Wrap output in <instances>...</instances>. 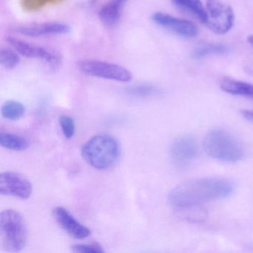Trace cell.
Returning <instances> with one entry per match:
<instances>
[{
    "mask_svg": "<svg viewBox=\"0 0 253 253\" xmlns=\"http://www.w3.org/2000/svg\"><path fill=\"white\" fill-rule=\"evenodd\" d=\"M232 183L224 178L206 177L188 180L170 192V204L177 209L193 208L232 195Z\"/></svg>",
    "mask_w": 253,
    "mask_h": 253,
    "instance_id": "obj_1",
    "label": "cell"
},
{
    "mask_svg": "<svg viewBox=\"0 0 253 253\" xmlns=\"http://www.w3.org/2000/svg\"><path fill=\"white\" fill-rule=\"evenodd\" d=\"M81 155L85 162L95 169H109L118 162L121 146L113 136L97 134L83 145Z\"/></svg>",
    "mask_w": 253,
    "mask_h": 253,
    "instance_id": "obj_2",
    "label": "cell"
},
{
    "mask_svg": "<svg viewBox=\"0 0 253 253\" xmlns=\"http://www.w3.org/2000/svg\"><path fill=\"white\" fill-rule=\"evenodd\" d=\"M204 147L209 156L226 163H236L244 158L242 145L225 130L216 128L206 135Z\"/></svg>",
    "mask_w": 253,
    "mask_h": 253,
    "instance_id": "obj_3",
    "label": "cell"
},
{
    "mask_svg": "<svg viewBox=\"0 0 253 253\" xmlns=\"http://www.w3.org/2000/svg\"><path fill=\"white\" fill-rule=\"evenodd\" d=\"M0 235L4 249L11 253L21 251L27 241L26 222L20 212L4 210L0 214Z\"/></svg>",
    "mask_w": 253,
    "mask_h": 253,
    "instance_id": "obj_4",
    "label": "cell"
},
{
    "mask_svg": "<svg viewBox=\"0 0 253 253\" xmlns=\"http://www.w3.org/2000/svg\"><path fill=\"white\" fill-rule=\"evenodd\" d=\"M80 71L85 75L94 78L128 83L132 80L131 72L115 63L97 60H84L78 63Z\"/></svg>",
    "mask_w": 253,
    "mask_h": 253,
    "instance_id": "obj_5",
    "label": "cell"
},
{
    "mask_svg": "<svg viewBox=\"0 0 253 253\" xmlns=\"http://www.w3.org/2000/svg\"><path fill=\"white\" fill-rule=\"evenodd\" d=\"M206 10L209 29L217 34L223 35L228 33L233 27L235 14L230 5L219 0H206Z\"/></svg>",
    "mask_w": 253,
    "mask_h": 253,
    "instance_id": "obj_6",
    "label": "cell"
},
{
    "mask_svg": "<svg viewBox=\"0 0 253 253\" xmlns=\"http://www.w3.org/2000/svg\"><path fill=\"white\" fill-rule=\"evenodd\" d=\"M152 20L155 24L185 39H193L199 33L198 26L190 20L177 18L164 12H155Z\"/></svg>",
    "mask_w": 253,
    "mask_h": 253,
    "instance_id": "obj_7",
    "label": "cell"
},
{
    "mask_svg": "<svg viewBox=\"0 0 253 253\" xmlns=\"http://www.w3.org/2000/svg\"><path fill=\"white\" fill-rule=\"evenodd\" d=\"M33 192L32 183L24 176L14 171H5L0 174V194L26 200Z\"/></svg>",
    "mask_w": 253,
    "mask_h": 253,
    "instance_id": "obj_8",
    "label": "cell"
},
{
    "mask_svg": "<svg viewBox=\"0 0 253 253\" xmlns=\"http://www.w3.org/2000/svg\"><path fill=\"white\" fill-rule=\"evenodd\" d=\"M198 155V144L195 139L191 136H183L177 139L170 148L171 161L178 168H186L190 165Z\"/></svg>",
    "mask_w": 253,
    "mask_h": 253,
    "instance_id": "obj_9",
    "label": "cell"
},
{
    "mask_svg": "<svg viewBox=\"0 0 253 253\" xmlns=\"http://www.w3.org/2000/svg\"><path fill=\"white\" fill-rule=\"evenodd\" d=\"M7 41L17 53L27 58L41 60L54 68L57 67L60 65L61 60L60 57L52 51H48L45 48L29 43L26 41L12 38V37L8 38Z\"/></svg>",
    "mask_w": 253,
    "mask_h": 253,
    "instance_id": "obj_10",
    "label": "cell"
},
{
    "mask_svg": "<svg viewBox=\"0 0 253 253\" xmlns=\"http://www.w3.org/2000/svg\"><path fill=\"white\" fill-rule=\"evenodd\" d=\"M53 215L62 229L72 238L82 240L91 235V230L74 217L64 207H57L53 210Z\"/></svg>",
    "mask_w": 253,
    "mask_h": 253,
    "instance_id": "obj_11",
    "label": "cell"
},
{
    "mask_svg": "<svg viewBox=\"0 0 253 253\" xmlns=\"http://www.w3.org/2000/svg\"><path fill=\"white\" fill-rule=\"evenodd\" d=\"M14 32L23 36L41 38L51 35H66L70 32V28L68 25L60 22H48L29 26H17L14 28Z\"/></svg>",
    "mask_w": 253,
    "mask_h": 253,
    "instance_id": "obj_12",
    "label": "cell"
},
{
    "mask_svg": "<svg viewBox=\"0 0 253 253\" xmlns=\"http://www.w3.org/2000/svg\"><path fill=\"white\" fill-rule=\"evenodd\" d=\"M129 0H109L98 13L99 19L106 27H114L119 23L123 10Z\"/></svg>",
    "mask_w": 253,
    "mask_h": 253,
    "instance_id": "obj_13",
    "label": "cell"
},
{
    "mask_svg": "<svg viewBox=\"0 0 253 253\" xmlns=\"http://www.w3.org/2000/svg\"><path fill=\"white\" fill-rule=\"evenodd\" d=\"M220 88L227 94L253 100V84L226 78L220 81Z\"/></svg>",
    "mask_w": 253,
    "mask_h": 253,
    "instance_id": "obj_14",
    "label": "cell"
},
{
    "mask_svg": "<svg viewBox=\"0 0 253 253\" xmlns=\"http://www.w3.org/2000/svg\"><path fill=\"white\" fill-rule=\"evenodd\" d=\"M175 6L196 17L206 25L207 22V12L206 7L201 0H171Z\"/></svg>",
    "mask_w": 253,
    "mask_h": 253,
    "instance_id": "obj_15",
    "label": "cell"
},
{
    "mask_svg": "<svg viewBox=\"0 0 253 253\" xmlns=\"http://www.w3.org/2000/svg\"><path fill=\"white\" fill-rule=\"evenodd\" d=\"M0 145L8 150L21 151L26 150L29 147V142L21 136L8 132L0 133Z\"/></svg>",
    "mask_w": 253,
    "mask_h": 253,
    "instance_id": "obj_16",
    "label": "cell"
},
{
    "mask_svg": "<svg viewBox=\"0 0 253 253\" xmlns=\"http://www.w3.org/2000/svg\"><path fill=\"white\" fill-rule=\"evenodd\" d=\"M1 113L5 119L17 121L24 116L26 113V106L21 102L8 100L2 105Z\"/></svg>",
    "mask_w": 253,
    "mask_h": 253,
    "instance_id": "obj_17",
    "label": "cell"
},
{
    "mask_svg": "<svg viewBox=\"0 0 253 253\" xmlns=\"http://www.w3.org/2000/svg\"><path fill=\"white\" fill-rule=\"evenodd\" d=\"M228 47L223 44L209 43L197 48L192 53V58L195 60H201L204 57L212 55H223L227 54Z\"/></svg>",
    "mask_w": 253,
    "mask_h": 253,
    "instance_id": "obj_18",
    "label": "cell"
},
{
    "mask_svg": "<svg viewBox=\"0 0 253 253\" xmlns=\"http://www.w3.org/2000/svg\"><path fill=\"white\" fill-rule=\"evenodd\" d=\"M20 57L17 51L9 48H2L0 50V64L5 69H13L20 63Z\"/></svg>",
    "mask_w": 253,
    "mask_h": 253,
    "instance_id": "obj_19",
    "label": "cell"
},
{
    "mask_svg": "<svg viewBox=\"0 0 253 253\" xmlns=\"http://www.w3.org/2000/svg\"><path fill=\"white\" fill-rule=\"evenodd\" d=\"M59 123L64 137L67 139L72 138L76 131V126L74 118L69 115H61L59 118Z\"/></svg>",
    "mask_w": 253,
    "mask_h": 253,
    "instance_id": "obj_20",
    "label": "cell"
},
{
    "mask_svg": "<svg viewBox=\"0 0 253 253\" xmlns=\"http://www.w3.org/2000/svg\"><path fill=\"white\" fill-rule=\"evenodd\" d=\"M159 90L152 85H143L134 86L128 89V93L134 97H148L158 94Z\"/></svg>",
    "mask_w": 253,
    "mask_h": 253,
    "instance_id": "obj_21",
    "label": "cell"
},
{
    "mask_svg": "<svg viewBox=\"0 0 253 253\" xmlns=\"http://www.w3.org/2000/svg\"><path fill=\"white\" fill-rule=\"evenodd\" d=\"M72 250L78 253H103L104 250L97 243L92 244H78L72 246Z\"/></svg>",
    "mask_w": 253,
    "mask_h": 253,
    "instance_id": "obj_22",
    "label": "cell"
},
{
    "mask_svg": "<svg viewBox=\"0 0 253 253\" xmlns=\"http://www.w3.org/2000/svg\"><path fill=\"white\" fill-rule=\"evenodd\" d=\"M63 0H29L27 3L23 6L29 11H35L39 9L48 4L59 3Z\"/></svg>",
    "mask_w": 253,
    "mask_h": 253,
    "instance_id": "obj_23",
    "label": "cell"
},
{
    "mask_svg": "<svg viewBox=\"0 0 253 253\" xmlns=\"http://www.w3.org/2000/svg\"><path fill=\"white\" fill-rule=\"evenodd\" d=\"M241 115H243L245 119L250 122L253 123V110L250 109H245V110L241 111Z\"/></svg>",
    "mask_w": 253,
    "mask_h": 253,
    "instance_id": "obj_24",
    "label": "cell"
},
{
    "mask_svg": "<svg viewBox=\"0 0 253 253\" xmlns=\"http://www.w3.org/2000/svg\"><path fill=\"white\" fill-rule=\"evenodd\" d=\"M247 41H248L249 43L253 47V35L249 36L248 38H247Z\"/></svg>",
    "mask_w": 253,
    "mask_h": 253,
    "instance_id": "obj_25",
    "label": "cell"
}]
</instances>
